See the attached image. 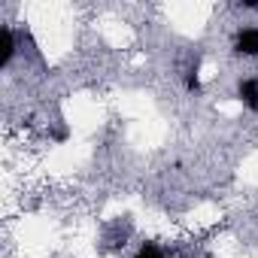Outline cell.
I'll return each instance as SVG.
<instances>
[{"mask_svg":"<svg viewBox=\"0 0 258 258\" xmlns=\"http://www.w3.org/2000/svg\"><path fill=\"white\" fill-rule=\"evenodd\" d=\"M16 34H13V28L10 25H4L0 28V67H10L13 64V58H16Z\"/></svg>","mask_w":258,"mask_h":258,"instance_id":"cell-3","label":"cell"},{"mask_svg":"<svg viewBox=\"0 0 258 258\" xmlns=\"http://www.w3.org/2000/svg\"><path fill=\"white\" fill-rule=\"evenodd\" d=\"M234 52L243 58H258V28H240L234 34Z\"/></svg>","mask_w":258,"mask_h":258,"instance_id":"cell-1","label":"cell"},{"mask_svg":"<svg viewBox=\"0 0 258 258\" xmlns=\"http://www.w3.org/2000/svg\"><path fill=\"white\" fill-rule=\"evenodd\" d=\"M246 10H258V0H249V4H243Z\"/></svg>","mask_w":258,"mask_h":258,"instance_id":"cell-6","label":"cell"},{"mask_svg":"<svg viewBox=\"0 0 258 258\" xmlns=\"http://www.w3.org/2000/svg\"><path fill=\"white\" fill-rule=\"evenodd\" d=\"M185 91H188V94H198V91H201V73H198V64L185 73Z\"/></svg>","mask_w":258,"mask_h":258,"instance_id":"cell-5","label":"cell"},{"mask_svg":"<svg viewBox=\"0 0 258 258\" xmlns=\"http://www.w3.org/2000/svg\"><path fill=\"white\" fill-rule=\"evenodd\" d=\"M237 100L249 112H258V76H246L237 82Z\"/></svg>","mask_w":258,"mask_h":258,"instance_id":"cell-2","label":"cell"},{"mask_svg":"<svg viewBox=\"0 0 258 258\" xmlns=\"http://www.w3.org/2000/svg\"><path fill=\"white\" fill-rule=\"evenodd\" d=\"M134 258H167V252H164V246H158L155 240H146V243L137 249Z\"/></svg>","mask_w":258,"mask_h":258,"instance_id":"cell-4","label":"cell"}]
</instances>
